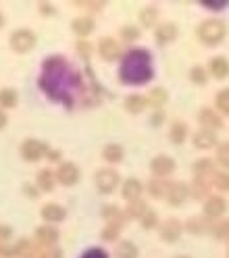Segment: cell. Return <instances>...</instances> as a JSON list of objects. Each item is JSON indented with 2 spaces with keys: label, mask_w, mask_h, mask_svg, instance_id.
Instances as JSON below:
<instances>
[{
  "label": "cell",
  "mask_w": 229,
  "mask_h": 258,
  "mask_svg": "<svg viewBox=\"0 0 229 258\" xmlns=\"http://www.w3.org/2000/svg\"><path fill=\"white\" fill-rule=\"evenodd\" d=\"M192 187H194V198H204L208 194V183L204 179H198V177H196V181H194Z\"/></svg>",
  "instance_id": "obj_32"
},
{
  "label": "cell",
  "mask_w": 229,
  "mask_h": 258,
  "mask_svg": "<svg viewBox=\"0 0 229 258\" xmlns=\"http://www.w3.org/2000/svg\"><path fill=\"white\" fill-rule=\"evenodd\" d=\"M121 34H123V38H125V40H136L140 31H138L136 27H125V29L121 31Z\"/></svg>",
  "instance_id": "obj_40"
},
{
  "label": "cell",
  "mask_w": 229,
  "mask_h": 258,
  "mask_svg": "<svg viewBox=\"0 0 229 258\" xmlns=\"http://www.w3.org/2000/svg\"><path fill=\"white\" fill-rule=\"evenodd\" d=\"M215 102H217V108H219L221 112L229 115V90H221V92L217 94Z\"/></svg>",
  "instance_id": "obj_31"
},
{
  "label": "cell",
  "mask_w": 229,
  "mask_h": 258,
  "mask_svg": "<svg viewBox=\"0 0 229 258\" xmlns=\"http://www.w3.org/2000/svg\"><path fill=\"white\" fill-rule=\"evenodd\" d=\"M102 156L108 160V163H119L123 158V148L117 146V144H108V146L102 150Z\"/></svg>",
  "instance_id": "obj_22"
},
{
  "label": "cell",
  "mask_w": 229,
  "mask_h": 258,
  "mask_svg": "<svg viewBox=\"0 0 229 258\" xmlns=\"http://www.w3.org/2000/svg\"><path fill=\"white\" fill-rule=\"evenodd\" d=\"M210 71L217 79H225L229 75V60L223 58V56H217L210 60Z\"/></svg>",
  "instance_id": "obj_15"
},
{
  "label": "cell",
  "mask_w": 229,
  "mask_h": 258,
  "mask_svg": "<svg viewBox=\"0 0 229 258\" xmlns=\"http://www.w3.org/2000/svg\"><path fill=\"white\" fill-rule=\"evenodd\" d=\"M217 160H219L223 167L229 169V144H221V146H219V150H217Z\"/></svg>",
  "instance_id": "obj_35"
},
{
  "label": "cell",
  "mask_w": 229,
  "mask_h": 258,
  "mask_svg": "<svg viewBox=\"0 0 229 258\" xmlns=\"http://www.w3.org/2000/svg\"><path fill=\"white\" fill-rule=\"evenodd\" d=\"M146 102H148V100H146L144 98V96H127V100H125V106H127V110L129 112H142L144 108H146Z\"/></svg>",
  "instance_id": "obj_21"
},
{
  "label": "cell",
  "mask_w": 229,
  "mask_h": 258,
  "mask_svg": "<svg viewBox=\"0 0 229 258\" xmlns=\"http://www.w3.org/2000/svg\"><path fill=\"white\" fill-rule=\"evenodd\" d=\"M138 256V248L132 244V241H123L117 248V258H136Z\"/></svg>",
  "instance_id": "obj_27"
},
{
  "label": "cell",
  "mask_w": 229,
  "mask_h": 258,
  "mask_svg": "<svg viewBox=\"0 0 229 258\" xmlns=\"http://www.w3.org/2000/svg\"><path fill=\"white\" fill-rule=\"evenodd\" d=\"M98 52L104 60H115L119 56V44L112 38H102L100 44H98Z\"/></svg>",
  "instance_id": "obj_10"
},
{
  "label": "cell",
  "mask_w": 229,
  "mask_h": 258,
  "mask_svg": "<svg viewBox=\"0 0 229 258\" xmlns=\"http://www.w3.org/2000/svg\"><path fill=\"white\" fill-rule=\"evenodd\" d=\"M184 258H186V256H184Z\"/></svg>",
  "instance_id": "obj_47"
},
{
  "label": "cell",
  "mask_w": 229,
  "mask_h": 258,
  "mask_svg": "<svg viewBox=\"0 0 229 258\" xmlns=\"http://www.w3.org/2000/svg\"><path fill=\"white\" fill-rule=\"evenodd\" d=\"M198 121L202 123V127L206 129V132H212V129H221V119L212 112L210 108H202L200 112H198Z\"/></svg>",
  "instance_id": "obj_11"
},
{
  "label": "cell",
  "mask_w": 229,
  "mask_h": 258,
  "mask_svg": "<svg viewBox=\"0 0 229 258\" xmlns=\"http://www.w3.org/2000/svg\"><path fill=\"white\" fill-rule=\"evenodd\" d=\"M152 73H150V58L146 54V50H132L127 52L123 69H121V77L123 82L129 84H142L146 82Z\"/></svg>",
  "instance_id": "obj_1"
},
{
  "label": "cell",
  "mask_w": 229,
  "mask_h": 258,
  "mask_svg": "<svg viewBox=\"0 0 229 258\" xmlns=\"http://www.w3.org/2000/svg\"><path fill=\"white\" fill-rule=\"evenodd\" d=\"M165 183H162V181H158V179H154V181H150L148 183V191L152 194V196L154 198H160V196H165Z\"/></svg>",
  "instance_id": "obj_34"
},
{
  "label": "cell",
  "mask_w": 229,
  "mask_h": 258,
  "mask_svg": "<svg viewBox=\"0 0 229 258\" xmlns=\"http://www.w3.org/2000/svg\"><path fill=\"white\" fill-rule=\"evenodd\" d=\"M140 194H142V183L138 179H127L125 185H123V196L129 200V202H134L140 198Z\"/></svg>",
  "instance_id": "obj_16"
},
{
  "label": "cell",
  "mask_w": 229,
  "mask_h": 258,
  "mask_svg": "<svg viewBox=\"0 0 229 258\" xmlns=\"http://www.w3.org/2000/svg\"><path fill=\"white\" fill-rule=\"evenodd\" d=\"M42 258H61V252L56 248H52V250L48 248L46 252H42Z\"/></svg>",
  "instance_id": "obj_41"
},
{
  "label": "cell",
  "mask_w": 229,
  "mask_h": 258,
  "mask_svg": "<svg viewBox=\"0 0 229 258\" xmlns=\"http://www.w3.org/2000/svg\"><path fill=\"white\" fill-rule=\"evenodd\" d=\"M38 185L44 189V191H50L54 187V175L50 173V169H42L40 175H38Z\"/></svg>",
  "instance_id": "obj_23"
},
{
  "label": "cell",
  "mask_w": 229,
  "mask_h": 258,
  "mask_svg": "<svg viewBox=\"0 0 229 258\" xmlns=\"http://www.w3.org/2000/svg\"><path fill=\"white\" fill-rule=\"evenodd\" d=\"M144 211H146V204L142 200H134L132 204H129V208H127V215L129 217H142Z\"/></svg>",
  "instance_id": "obj_33"
},
{
  "label": "cell",
  "mask_w": 229,
  "mask_h": 258,
  "mask_svg": "<svg viewBox=\"0 0 229 258\" xmlns=\"http://www.w3.org/2000/svg\"><path fill=\"white\" fill-rule=\"evenodd\" d=\"M3 23H5V19H3V15H0V27H3Z\"/></svg>",
  "instance_id": "obj_46"
},
{
  "label": "cell",
  "mask_w": 229,
  "mask_h": 258,
  "mask_svg": "<svg viewBox=\"0 0 229 258\" xmlns=\"http://www.w3.org/2000/svg\"><path fill=\"white\" fill-rule=\"evenodd\" d=\"M165 196L169 200V204L173 206H179L186 198H188V185L184 181H173L165 187Z\"/></svg>",
  "instance_id": "obj_5"
},
{
  "label": "cell",
  "mask_w": 229,
  "mask_h": 258,
  "mask_svg": "<svg viewBox=\"0 0 229 258\" xmlns=\"http://www.w3.org/2000/svg\"><path fill=\"white\" fill-rule=\"evenodd\" d=\"M84 258H106V256H104V252H102V250H90Z\"/></svg>",
  "instance_id": "obj_42"
},
{
  "label": "cell",
  "mask_w": 229,
  "mask_h": 258,
  "mask_svg": "<svg viewBox=\"0 0 229 258\" xmlns=\"http://www.w3.org/2000/svg\"><path fill=\"white\" fill-rule=\"evenodd\" d=\"M194 144H196V148L206 150V148L215 146L217 138H215V134H212V132H206V129H202V132H198V134L194 136Z\"/></svg>",
  "instance_id": "obj_14"
},
{
  "label": "cell",
  "mask_w": 229,
  "mask_h": 258,
  "mask_svg": "<svg viewBox=\"0 0 229 258\" xmlns=\"http://www.w3.org/2000/svg\"><path fill=\"white\" fill-rule=\"evenodd\" d=\"M150 169H152V173H154L156 177L171 175V173L175 171V160L169 158V156H165V154H160V156H156L152 163H150Z\"/></svg>",
  "instance_id": "obj_6"
},
{
  "label": "cell",
  "mask_w": 229,
  "mask_h": 258,
  "mask_svg": "<svg viewBox=\"0 0 229 258\" xmlns=\"http://www.w3.org/2000/svg\"><path fill=\"white\" fill-rule=\"evenodd\" d=\"M56 175H59V181H61L63 185H73V183H77V179H79V171H77V167H75L73 163H63V165L59 167Z\"/></svg>",
  "instance_id": "obj_8"
},
{
  "label": "cell",
  "mask_w": 229,
  "mask_h": 258,
  "mask_svg": "<svg viewBox=\"0 0 229 258\" xmlns=\"http://www.w3.org/2000/svg\"><path fill=\"white\" fill-rule=\"evenodd\" d=\"M48 158H52V160H56V158H59V152H50V154H48Z\"/></svg>",
  "instance_id": "obj_45"
},
{
  "label": "cell",
  "mask_w": 229,
  "mask_h": 258,
  "mask_svg": "<svg viewBox=\"0 0 229 258\" xmlns=\"http://www.w3.org/2000/svg\"><path fill=\"white\" fill-rule=\"evenodd\" d=\"M225 211H227V202H225L221 196H210V198L206 200V204H204L206 217H212V219L221 217Z\"/></svg>",
  "instance_id": "obj_9"
},
{
  "label": "cell",
  "mask_w": 229,
  "mask_h": 258,
  "mask_svg": "<svg viewBox=\"0 0 229 258\" xmlns=\"http://www.w3.org/2000/svg\"><path fill=\"white\" fill-rule=\"evenodd\" d=\"M156 17H158L156 9H144V11L140 13V21H142V25H146V27L154 25V23H156Z\"/></svg>",
  "instance_id": "obj_29"
},
{
  "label": "cell",
  "mask_w": 229,
  "mask_h": 258,
  "mask_svg": "<svg viewBox=\"0 0 229 258\" xmlns=\"http://www.w3.org/2000/svg\"><path fill=\"white\" fill-rule=\"evenodd\" d=\"M202 5H206L208 9H223L225 3H210V0H202Z\"/></svg>",
  "instance_id": "obj_43"
},
{
  "label": "cell",
  "mask_w": 229,
  "mask_h": 258,
  "mask_svg": "<svg viewBox=\"0 0 229 258\" xmlns=\"http://www.w3.org/2000/svg\"><path fill=\"white\" fill-rule=\"evenodd\" d=\"M190 75H192V82L194 84H206V73H204L202 67H194Z\"/></svg>",
  "instance_id": "obj_37"
},
{
  "label": "cell",
  "mask_w": 229,
  "mask_h": 258,
  "mask_svg": "<svg viewBox=\"0 0 229 258\" xmlns=\"http://www.w3.org/2000/svg\"><path fill=\"white\" fill-rule=\"evenodd\" d=\"M119 229H121V225H115V223H110L108 225V227L104 229V239H115V237H117L119 235Z\"/></svg>",
  "instance_id": "obj_38"
},
{
  "label": "cell",
  "mask_w": 229,
  "mask_h": 258,
  "mask_svg": "<svg viewBox=\"0 0 229 258\" xmlns=\"http://www.w3.org/2000/svg\"><path fill=\"white\" fill-rule=\"evenodd\" d=\"M5 125H7V117H5V112L0 110V129H3Z\"/></svg>",
  "instance_id": "obj_44"
},
{
  "label": "cell",
  "mask_w": 229,
  "mask_h": 258,
  "mask_svg": "<svg viewBox=\"0 0 229 258\" xmlns=\"http://www.w3.org/2000/svg\"><path fill=\"white\" fill-rule=\"evenodd\" d=\"M165 98H167V94H165V92H162V90H154L152 96H150V104H160Z\"/></svg>",
  "instance_id": "obj_39"
},
{
  "label": "cell",
  "mask_w": 229,
  "mask_h": 258,
  "mask_svg": "<svg viewBox=\"0 0 229 258\" xmlns=\"http://www.w3.org/2000/svg\"><path fill=\"white\" fill-rule=\"evenodd\" d=\"M212 185L221 191H229V175L227 173H215L212 175Z\"/></svg>",
  "instance_id": "obj_30"
},
{
  "label": "cell",
  "mask_w": 229,
  "mask_h": 258,
  "mask_svg": "<svg viewBox=\"0 0 229 258\" xmlns=\"http://www.w3.org/2000/svg\"><path fill=\"white\" fill-rule=\"evenodd\" d=\"M36 237H38L40 244L50 246V244H54V241L59 239V233H56V229H52V227H40V229L36 231Z\"/></svg>",
  "instance_id": "obj_20"
},
{
  "label": "cell",
  "mask_w": 229,
  "mask_h": 258,
  "mask_svg": "<svg viewBox=\"0 0 229 258\" xmlns=\"http://www.w3.org/2000/svg\"><path fill=\"white\" fill-rule=\"evenodd\" d=\"M42 217L46 221H63L65 219V211H63L59 204H46L42 208Z\"/></svg>",
  "instance_id": "obj_18"
},
{
  "label": "cell",
  "mask_w": 229,
  "mask_h": 258,
  "mask_svg": "<svg viewBox=\"0 0 229 258\" xmlns=\"http://www.w3.org/2000/svg\"><path fill=\"white\" fill-rule=\"evenodd\" d=\"M225 34H227V27H225V23L219 21V19H208V21H204V23L198 27V38H200V42H204L206 46H217V44H221L223 38H225Z\"/></svg>",
  "instance_id": "obj_2"
},
{
  "label": "cell",
  "mask_w": 229,
  "mask_h": 258,
  "mask_svg": "<svg viewBox=\"0 0 229 258\" xmlns=\"http://www.w3.org/2000/svg\"><path fill=\"white\" fill-rule=\"evenodd\" d=\"M119 183V175L112 169H100L96 173V185L102 194H110Z\"/></svg>",
  "instance_id": "obj_4"
},
{
  "label": "cell",
  "mask_w": 229,
  "mask_h": 258,
  "mask_svg": "<svg viewBox=\"0 0 229 258\" xmlns=\"http://www.w3.org/2000/svg\"><path fill=\"white\" fill-rule=\"evenodd\" d=\"M212 160H208V158H200V160H196V165H194V171H196V177L198 179H204L206 181V177L212 173Z\"/></svg>",
  "instance_id": "obj_19"
},
{
  "label": "cell",
  "mask_w": 229,
  "mask_h": 258,
  "mask_svg": "<svg viewBox=\"0 0 229 258\" xmlns=\"http://www.w3.org/2000/svg\"><path fill=\"white\" fill-rule=\"evenodd\" d=\"M73 29H75V34H79V36H88L90 31L94 29V23H92V19L77 17V19L73 21Z\"/></svg>",
  "instance_id": "obj_24"
},
{
  "label": "cell",
  "mask_w": 229,
  "mask_h": 258,
  "mask_svg": "<svg viewBox=\"0 0 229 258\" xmlns=\"http://www.w3.org/2000/svg\"><path fill=\"white\" fill-rule=\"evenodd\" d=\"M11 46H13V50H15V52L25 54V52H29L31 48L36 46V34H31L29 29H19V31H15V34L11 36Z\"/></svg>",
  "instance_id": "obj_3"
},
{
  "label": "cell",
  "mask_w": 229,
  "mask_h": 258,
  "mask_svg": "<svg viewBox=\"0 0 229 258\" xmlns=\"http://www.w3.org/2000/svg\"><path fill=\"white\" fill-rule=\"evenodd\" d=\"M186 227H188L192 233H202V231H208V229H210V225H208V221H206V219H198V217H194V219H190V221H188Z\"/></svg>",
  "instance_id": "obj_25"
},
{
  "label": "cell",
  "mask_w": 229,
  "mask_h": 258,
  "mask_svg": "<svg viewBox=\"0 0 229 258\" xmlns=\"http://www.w3.org/2000/svg\"><path fill=\"white\" fill-rule=\"evenodd\" d=\"M210 233L215 235L217 239L229 237V219H217L215 223L210 225Z\"/></svg>",
  "instance_id": "obj_17"
},
{
  "label": "cell",
  "mask_w": 229,
  "mask_h": 258,
  "mask_svg": "<svg viewBox=\"0 0 229 258\" xmlns=\"http://www.w3.org/2000/svg\"><path fill=\"white\" fill-rule=\"evenodd\" d=\"M142 225H144V229L154 227V225H156V213H154V211H148V208H146L144 215H142Z\"/></svg>",
  "instance_id": "obj_36"
},
{
  "label": "cell",
  "mask_w": 229,
  "mask_h": 258,
  "mask_svg": "<svg viewBox=\"0 0 229 258\" xmlns=\"http://www.w3.org/2000/svg\"><path fill=\"white\" fill-rule=\"evenodd\" d=\"M175 36H177V25L171 23V21L162 23V25L156 29V40H158L160 44H167V42L175 40Z\"/></svg>",
  "instance_id": "obj_13"
},
{
  "label": "cell",
  "mask_w": 229,
  "mask_h": 258,
  "mask_svg": "<svg viewBox=\"0 0 229 258\" xmlns=\"http://www.w3.org/2000/svg\"><path fill=\"white\" fill-rule=\"evenodd\" d=\"M179 233H182V223L177 219H169L160 229V237L165 241H175L179 237Z\"/></svg>",
  "instance_id": "obj_12"
},
{
  "label": "cell",
  "mask_w": 229,
  "mask_h": 258,
  "mask_svg": "<svg viewBox=\"0 0 229 258\" xmlns=\"http://www.w3.org/2000/svg\"><path fill=\"white\" fill-rule=\"evenodd\" d=\"M0 104H3V106H15V104H17V94H15L11 88H5L3 92H0Z\"/></svg>",
  "instance_id": "obj_28"
},
{
  "label": "cell",
  "mask_w": 229,
  "mask_h": 258,
  "mask_svg": "<svg viewBox=\"0 0 229 258\" xmlns=\"http://www.w3.org/2000/svg\"><path fill=\"white\" fill-rule=\"evenodd\" d=\"M186 134H188V127L182 123V121H175L173 127H171V140L175 144H182L186 140Z\"/></svg>",
  "instance_id": "obj_26"
},
{
  "label": "cell",
  "mask_w": 229,
  "mask_h": 258,
  "mask_svg": "<svg viewBox=\"0 0 229 258\" xmlns=\"http://www.w3.org/2000/svg\"><path fill=\"white\" fill-rule=\"evenodd\" d=\"M21 154L25 160H40L46 154V146L38 140H27L21 146Z\"/></svg>",
  "instance_id": "obj_7"
}]
</instances>
